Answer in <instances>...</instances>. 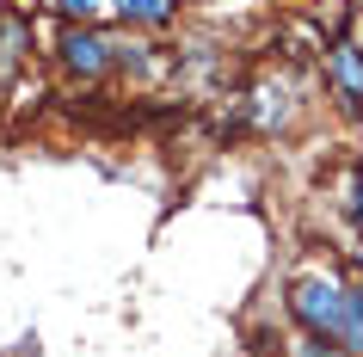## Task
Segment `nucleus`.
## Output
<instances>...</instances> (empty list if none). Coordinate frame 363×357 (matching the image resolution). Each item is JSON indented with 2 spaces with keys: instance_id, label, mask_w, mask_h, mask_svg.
<instances>
[{
  "instance_id": "nucleus-3",
  "label": "nucleus",
  "mask_w": 363,
  "mask_h": 357,
  "mask_svg": "<svg viewBox=\"0 0 363 357\" xmlns=\"http://www.w3.org/2000/svg\"><path fill=\"white\" fill-rule=\"evenodd\" d=\"M62 62H68L80 80H99L111 68V43L99 38V31H68V38H62Z\"/></svg>"
},
{
  "instance_id": "nucleus-7",
  "label": "nucleus",
  "mask_w": 363,
  "mask_h": 357,
  "mask_svg": "<svg viewBox=\"0 0 363 357\" xmlns=\"http://www.w3.org/2000/svg\"><path fill=\"white\" fill-rule=\"evenodd\" d=\"M351 228L363 234V160H357V179H351Z\"/></svg>"
},
{
  "instance_id": "nucleus-4",
  "label": "nucleus",
  "mask_w": 363,
  "mask_h": 357,
  "mask_svg": "<svg viewBox=\"0 0 363 357\" xmlns=\"http://www.w3.org/2000/svg\"><path fill=\"white\" fill-rule=\"evenodd\" d=\"M25 43H31V25H19V19H0V80H6L13 68H19Z\"/></svg>"
},
{
  "instance_id": "nucleus-5",
  "label": "nucleus",
  "mask_w": 363,
  "mask_h": 357,
  "mask_svg": "<svg viewBox=\"0 0 363 357\" xmlns=\"http://www.w3.org/2000/svg\"><path fill=\"white\" fill-rule=\"evenodd\" d=\"M111 6H117L130 25H167V19H172V0H111Z\"/></svg>"
},
{
  "instance_id": "nucleus-1",
  "label": "nucleus",
  "mask_w": 363,
  "mask_h": 357,
  "mask_svg": "<svg viewBox=\"0 0 363 357\" xmlns=\"http://www.w3.org/2000/svg\"><path fill=\"white\" fill-rule=\"evenodd\" d=\"M289 308L302 320V333L326 339V345H339L351 357L363 351V290L333 283V278H302L296 296H289Z\"/></svg>"
},
{
  "instance_id": "nucleus-8",
  "label": "nucleus",
  "mask_w": 363,
  "mask_h": 357,
  "mask_svg": "<svg viewBox=\"0 0 363 357\" xmlns=\"http://www.w3.org/2000/svg\"><path fill=\"white\" fill-rule=\"evenodd\" d=\"M56 6L68 13V19H93V13H99V0H56Z\"/></svg>"
},
{
  "instance_id": "nucleus-6",
  "label": "nucleus",
  "mask_w": 363,
  "mask_h": 357,
  "mask_svg": "<svg viewBox=\"0 0 363 357\" xmlns=\"http://www.w3.org/2000/svg\"><path fill=\"white\" fill-rule=\"evenodd\" d=\"M296 357H351V351H339V345H326V339H314V333H308L302 345H296Z\"/></svg>"
},
{
  "instance_id": "nucleus-2",
  "label": "nucleus",
  "mask_w": 363,
  "mask_h": 357,
  "mask_svg": "<svg viewBox=\"0 0 363 357\" xmlns=\"http://www.w3.org/2000/svg\"><path fill=\"white\" fill-rule=\"evenodd\" d=\"M326 75H333V87H339L345 111L363 117V50H357L351 38H339L333 50H326Z\"/></svg>"
}]
</instances>
